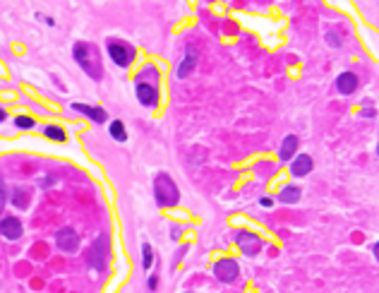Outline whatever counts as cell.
<instances>
[{
	"mask_svg": "<svg viewBox=\"0 0 379 293\" xmlns=\"http://www.w3.org/2000/svg\"><path fill=\"white\" fill-rule=\"evenodd\" d=\"M156 82H159V70L151 68V65L139 72V77L135 82L137 101L142 106H147V108H156L159 106V87H156Z\"/></svg>",
	"mask_w": 379,
	"mask_h": 293,
	"instance_id": "obj_1",
	"label": "cell"
},
{
	"mask_svg": "<svg viewBox=\"0 0 379 293\" xmlns=\"http://www.w3.org/2000/svg\"><path fill=\"white\" fill-rule=\"evenodd\" d=\"M72 56H75V63H77L92 80H101L103 65H101V56H98L96 46H92V43H87V41H77L72 46Z\"/></svg>",
	"mask_w": 379,
	"mask_h": 293,
	"instance_id": "obj_2",
	"label": "cell"
},
{
	"mask_svg": "<svg viewBox=\"0 0 379 293\" xmlns=\"http://www.w3.org/2000/svg\"><path fill=\"white\" fill-rule=\"evenodd\" d=\"M154 199H156L159 207H176L180 202L178 185L168 173H156V178H154Z\"/></svg>",
	"mask_w": 379,
	"mask_h": 293,
	"instance_id": "obj_3",
	"label": "cell"
},
{
	"mask_svg": "<svg viewBox=\"0 0 379 293\" xmlns=\"http://www.w3.org/2000/svg\"><path fill=\"white\" fill-rule=\"evenodd\" d=\"M106 51H108L110 60H113L118 68H130L137 56L135 48L127 41H120V39H108V41H106Z\"/></svg>",
	"mask_w": 379,
	"mask_h": 293,
	"instance_id": "obj_4",
	"label": "cell"
},
{
	"mask_svg": "<svg viewBox=\"0 0 379 293\" xmlns=\"http://www.w3.org/2000/svg\"><path fill=\"white\" fill-rule=\"evenodd\" d=\"M108 257H110V243L106 236H98L92 243V248L87 250V265L94 267V269H103L108 265Z\"/></svg>",
	"mask_w": 379,
	"mask_h": 293,
	"instance_id": "obj_5",
	"label": "cell"
},
{
	"mask_svg": "<svg viewBox=\"0 0 379 293\" xmlns=\"http://www.w3.org/2000/svg\"><path fill=\"white\" fill-rule=\"evenodd\" d=\"M238 274H240V265H238V260H233V257H221L214 262V277L218 281H223V284H230V281L238 279Z\"/></svg>",
	"mask_w": 379,
	"mask_h": 293,
	"instance_id": "obj_6",
	"label": "cell"
},
{
	"mask_svg": "<svg viewBox=\"0 0 379 293\" xmlns=\"http://www.w3.org/2000/svg\"><path fill=\"white\" fill-rule=\"evenodd\" d=\"M235 243H238V248L243 252L245 257H255L262 252L264 248V243H262V238L257 233H252V231H240L238 236H235Z\"/></svg>",
	"mask_w": 379,
	"mask_h": 293,
	"instance_id": "obj_7",
	"label": "cell"
},
{
	"mask_svg": "<svg viewBox=\"0 0 379 293\" xmlns=\"http://www.w3.org/2000/svg\"><path fill=\"white\" fill-rule=\"evenodd\" d=\"M55 245L63 252H68V255L77 252L80 250V236H77V231H75V228H60V231L55 233Z\"/></svg>",
	"mask_w": 379,
	"mask_h": 293,
	"instance_id": "obj_8",
	"label": "cell"
},
{
	"mask_svg": "<svg viewBox=\"0 0 379 293\" xmlns=\"http://www.w3.org/2000/svg\"><path fill=\"white\" fill-rule=\"evenodd\" d=\"M22 233H24V226L17 216H2L0 219V236L2 238L17 240V238H22Z\"/></svg>",
	"mask_w": 379,
	"mask_h": 293,
	"instance_id": "obj_9",
	"label": "cell"
},
{
	"mask_svg": "<svg viewBox=\"0 0 379 293\" xmlns=\"http://www.w3.org/2000/svg\"><path fill=\"white\" fill-rule=\"evenodd\" d=\"M194 68H197V51H194L192 46H188V48H185V58H183V63L178 65V70H176L178 80H185Z\"/></svg>",
	"mask_w": 379,
	"mask_h": 293,
	"instance_id": "obj_10",
	"label": "cell"
},
{
	"mask_svg": "<svg viewBox=\"0 0 379 293\" xmlns=\"http://www.w3.org/2000/svg\"><path fill=\"white\" fill-rule=\"evenodd\" d=\"M314 166V161H312L307 154H298L295 159H293V164H290V173L295 176V178H302V176H307Z\"/></svg>",
	"mask_w": 379,
	"mask_h": 293,
	"instance_id": "obj_11",
	"label": "cell"
},
{
	"mask_svg": "<svg viewBox=\"0 0 379 293\" xmlns=\"http://www.w3.org/2000/svg\"><path fill=\"white\" fill-rule=\"evenodd\" d=\"M336 89H339V94H353L355 89H358V75H353V72H341L339 77H336Z\"/></svg>",
	"mask_w": 379,
	"mask_h": 293,
	"instance_id": "obj_12",
	"label": "cell"
},
{
	"mask_svg": "<svg viewBox=\"0 0 379 293\" xmlns=\"http://www.w3.org/2000/svg\"><path fill=\"white\" fill-rule=\"evenodd\" d=\"M72 111L77 113H84L89 120H94V123H106V111L103 108H96V106H87V103H72Z\"/></svg>",
	"mask_w": 379,
	"mask_h": 293,
	"instance_id": "obj_13",
	"label": "cell"
},
{
	"mask_svg": "<svg viewBox=\"0 0 379 293\" xmlns=\"http://www.w3.org/2000/svg\"><path fill=\"white\" fill-rule=\"evenodd\" d=\"M295 152H298V137L295 135H288L284 142H281V149H279V159L284 161V164H288L293 156H295Z\"/></svg>",
	"mask_w": 379,
	"mask_h": 293,
	"instance_id": "obj_14",
	"label": "cell"
},
{
	"mask_svg": "<svg viewBox=\"0 0 379 293\" xmlns=\"http://www.w3.org/2000/svg\"><path fill=\"white\" fill-rule=\"evenodd\" d=\"M29 202H31V190L29 188H22V185L12 188V204L17 209H27Z\"/></svg>",
	"mask_w": 379,
	"mask_h": 293,
	"instance_id": "obj_15",
	"label": "cell"
},
{
	"mask_svg": "<svg viewBox=\"0 0 379 293\" xmlns=\"http://www.w3.org/2000/svg\"><path fill=\"white\" fill-rule=\"evenodd\" d=\"M300 195H302V193H300L298 185H288V188H284V190H281L279 199H281L284 204H298V202H300Z\"/></svg>",
	"mask_w": 379,
	"mask_h": 293,
	"instance_id": "obj_16",
	"label": "cell"
},
{
	"mask_svg": "<svg viewBox=\"0 0 379 293\" xmlns=\"http://www.w3.org/2000/svg\"><path fill=\"white\" fill-rule=\"evenodd\" d=\"M108 132L115 142H127V132H125V123H122V120H113L110 127H108Z\"/></svg>",
	"mask_w": 379,
	"mask_h": 293,
	"instance_id": "obj_17",
	"label": "cell"
},
{
	"mask_svg": "<svg viewBox=\"0 0 379 293\" xmlns=\"http://www.w3.org/2000/svg\"><path fill=\"white\" fill-rule=\"evenodd\" d=\"M43 135H46L48 140H53V142H65V130H63V127H58V125L43 127Z\"/></svg>",
	"mask_w": 379,
	"mask_h": 293,
	"instance_id": "obj_18",
	"label": "cell"
},
{
	"mask_svg": "<svg viewBox=\"0 0 379 293\" xmlns=\"http://www.w3.org/2000/svg\"><path fill=\"white\" fill-rule=\"evenodd\" d=\"M151 262H154V250L149 243H144L142 245V269H151Z\"/></svg>",
	"mask_w": 379,
	"mask_h": 293,
	"instance_id": "obj_19",
	"label": "cell"
},
{
	"mask_svg": "<svg viewBox=\"0 0 379 293\" xmlns=\"http://www.w3.org/2000/svg\"><path fill=\"white\" fill-rule=\"evenodd\" d=\"M14 125L22 127V130H31L36 123H34V118H29V115H17V118H14Z\"/></svg>",
	"mask_w": 379,
	"mask_h": 293,
	"instance_id": "obj_20",
	"label": "cell"
},
{
	"mask_svg": "<svg viewBox=\"0 0 379 293\" xmlns=\"http://www.w3.org/2000/svg\"><path fill=\"white\" fill-rule=\"evenodd\" d=\"M326 43H331L334 48H339V46H341V39L336 36V31H329V34H326Z\"/></svg>",
	"mask_w": 379,
	"mask_h": 293,
	"instance_id": "obj_21",
	"label": "cell"
},
{
	"mask_svg": "<svg viewBox=\"0 0 379 293\" xmlns=\"http://www.w3.org/2000/svg\"><path fill=\"white\" fill-rule=\"evenodd\" d=\"M2 209H5V183L0 178V214H2Z\"/></svg>",
	"mask_w": 379,
	"mask_h": 293,
	"instance_id": "obj_22",
	"label": "cell"
},
{
	"mask_svg": "<svg viewBox=\"0 0 379 293\" xmlns=\"http://www.w3.org/2000/svg\"><path fill=\"white\" fill-rule=\"evenodd\" d=\"M180 236H183V228H180V226H171V238H173V240H178Z\"/></svg>",
	"mask_w": 379,
	"mask_h": 293,
	"instance_id": "obj_23",
	"label": "cell"
},
{
	"mask_svg": "<svg viewBox=\"0 0 379 293\" xmlns=\"http://www.w3.org/2000/svg\"><path fill=\"white\" fill-rule=\"evenodd\" d=\"M149 291H156L159 289V277H149V286H147Z\"/></svg>",
	"mask_w": 379,
	"mask_h": 293,
	"instance_id": "obj_24",
	"label": "cell"
},
{
	"mask_svg": "<svg viewBox=\"0 0 379 293\" xmlns=\"http://www.w3.org/2000/svg\"><path fill=\"white\" fill-rule=\"evenodd\" d=\"M259 204H262V207H271V204H274V199H271V197H262V199H259Z\"/></svg>",
	"mask_w": 379,
	"mask_h": 293,
	"instance_id": "obj_25",
	"label": "cell"
},
{
	"mask_svg": "<svg viewBox=\"0 0 379 293\" xmlns=\"http://www.w3.org/2000/svg\"><path fill=\"white\" fill-rule=\"evenodd\" d=\"M51 183H53V178H51V176H48V178H41V181H39V185H41V188H48V185H51Z\"/></svg>",
	"mask_w": 379,
	"mask_h": 293,
	"instance_id": "obj_26",
	"label": "cell"
},
{
	"mask_svg": "<svg viewBox=\"0 0 379 293\" xmlns=\"http://www.w3.org/2000/svg\"><path fill=\"white\" fill-rule=\"evenodd\" d=\"M5 118H7V113H5V111H2V108H0V123H2Z\"/></svg>",
	"mask_w": 379,
	"mask_h": 293,
	"instance_id": "obj_27",
	"label": "cell"
},
{
	"mask_svg": "<svg viewBox=\"0 0 379 293\" xmlns=\"http://www.w3.org/2000/svg\"><path fill=\"white\" fill-rule=\"evenodd\" d=\"M185 293H190V291H185Z\"/></svg>",
	"mask_w": 379,
	"mask_h": 293,
	"instance_id": "obj_28",
	"label": "cell"
}]
</instances>
